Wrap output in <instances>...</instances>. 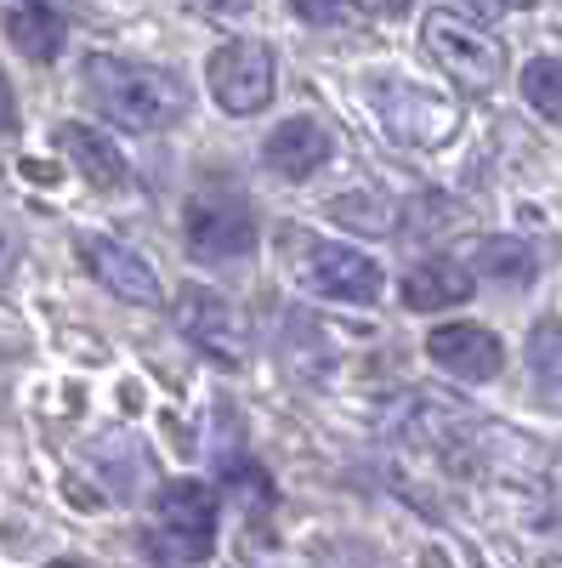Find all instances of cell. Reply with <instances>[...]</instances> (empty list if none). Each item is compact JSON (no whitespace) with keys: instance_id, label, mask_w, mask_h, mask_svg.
Masks as SVG:
<instances>
[{"instance_id":"6da1fadb","label":"cell","mask_w":562,"mask_h":568,"mask_svg":"<svg viewBox=\"0 0 562 568\" xmlns=\"http://www.w3.org/2000/svg\"><path fill=\"white\" fill-rule=\"evenodd\" d=\"M85 91L98 114L131 125V131H165L187 114V85L165 69L125 63V58H85Z\"/></svg>"},{"instance_id":"8fae6325","label":"cell","mask_w":562,"mask_h":568,"mask_svg":"<svg viewBox=\"0 0 562 568\" xmlns=\"http://www.w3.org/2000/svg\"><path fill=\"white\" fill-rule=\"evenodd\" d=\"M466 296H472V273H466L460 262H443V256L420 262V267L403 278V307H409V313H438V307H454V302H466Z\"/></svg>"},{"instance_id":"7402d4cb","label":"cell","mask_w":562,"mask_h":568,"mask_svg":"<svg viewBox=\"0 0 562 568\" xmlns=\"http://www.w3.org/2000/svg\"><path fill=\"white\" fill-rule=\"evenodd\" d=\"M12 267H18V245L7 240V233H0V284L12 278Z\"/></svg>"},{"instance_id":"30bf717a","label":"cell","mask_w":562,"mask_h":568,"mask_svg":"<svg viewBox=\"0 0 562 568\" xmlns=\"http://www.w3.org/2000/svg\"><path fill=\"white\" fill-rule=\"evenodd\" d=\"M330 154H336V136L324 131L318 120H285L267 136V165L278 176H290V182L313 176L318 165H330Z\"/></svg>"},{"instance_id":"603a6c76","label":"cell","mask_w":562,"mask_h":568,"mask_svg":"<svg viewBox=\"0 0 562 568\" xmlns=\"http://www.w3.org/2000/svg\"><path fill=\"white\" fill-rule=\"evenodd\" d=\"M200 7H211V12H245L251 0H200Z\"/></svg>"},{"instance_id":"5b68a950","label":"cell","mask_w":562,"mask_h":568,"mask_svg":"<svg viewBox=\"0 0 562 568\" xmlns=\"http://www.w3.org/2000/svg\"><path fill=\"white\" fill-rule=\"evenodd\" d=\"M369 103L381 109L387 131L398 142H415V149H438V142H449V131H454V109L427 98V91L403 85V80H369Z\"/></svg>"},{"instance_id":"cb8c5ba5","label":"cell","mask_w":562,"mask_h":568,"mask_svg":"<svg viewBox=\"0 0 562 568\" xmlns=\"http://www.w3.org/2000/svg\"><path fill=\"white\" fill-rule=\"evenodd\" d=\"M369 7H381L387 18H403V12H409V0H369Z\"/></svg>"},{"instance_id":"277c9868","label":"cell","mask_w":562,"mask_h":568,"mask_svg":"<svg viewBox=\"0 0 562 568\" xmlns=\"http://www.w3.org/2000/svg\"><path fill=\"white\" fill-rule=\"evenodd\" d=\"M182 233H187V251H194L200 262H233V256L256 251V216H251L245 200H233V194L187 200Z\"/></svg>"},{"instance_id":"52a82bcc","label":"cell","mask_w":562,"mask_h":568,"mask_svg":"<svg viewBox=\"0 0 562 568\" xmlns=\"http://www.w3.org/2000/svg\"><path fill=\"white\" fill-rule=\"evenodd\" d=\"M176 324L187 329V342H200L216 358H245V347H251V329H245L239 307L216 291H205V284H187L176 296Z\"/></svg>"},{"instance_id":"e0dca14e","label":"cell","mask_w":562,"mask_h":568,"mask_svg":"<svg viewBox=\"0 0 562 568\" xmlns=\"http://www.w3.org/2000/svg\"><path fill=\"white\" fill-rule=\"evenodd\" d=\"M330 216L358 233H392V222H398L381 194H341V200H330Z\"/></svg>"},{"instance_id":"9a60e30c","label":"cell","mask_w":562,"mask_h":568,"mask_svg":"<svg viewBox=\"0 0 562 568\" xmlns=\"http://www.w3.org/2000/svg\"><path fill=\"white\" fill-rule=\"evenodd\" d=\"M529 364H534V387L551 409H562V318H540L529 336Z\"/></svg>"},{"instance_id":"8992f818","label":"cell","mask_w":562,"mask_h":568,"mask_svg":"<svg viewBox=\"0 0 562 568\" xmlns=\"http://www.w3.org/2000/svg\"><path fill=\"white\" fill-rule=\"evenodd\" d=\"M302 256H296V273L307 291L318 296H336V302H375L381 291V267L369 256L347 251V245H318V240H296Z\"/></svg>"},{"instance_id":"7c38bea8","label":"cell","mask_w":562,"mask_h":568,"mask_svg":"<svg viewBox=\"0 0 562 568\" xmlns=\"http://www.w3.org/2000/svg\"><path fill=\"white\" fill-rule=\"evenodd\" d=\"M58 149L85 171V182H98V187H120V182H125V154L114 149L103 131H91V125L69 120V125L58 131Z\"/></svg>"},{"instance_id":"3957f363","label":"cell","mask_w":562,"mask_h":568,"mask_svg":"<svg viewBox=\"0 0 562 568\" xmlns=\"http://www.w3.org/2000/svg\"><path fill=\"white\" fill-rule=\"evenodd\" d=\"M211 98L227 109V114H256L273 103V80H278V63L262 40H227L211 52Z\"/></svg>"},{"instance_id":"ffe728a7","label":"cell","mask_w":562,"mask_h":568,"mask_svg":"<svg viewBox=\"0 0 562 568\" xmlns=\"http://www.w3.org/2000/svg\"><path fill=\"white\" fill-rule=\"evenodd\" d=\"M149 551H154V557H194V562H200V557H211V540H200V535L165 540V535H160V540H149Z\"/></svg>"},{"instance_id":"d4e9b609","label":"cell","mask_w":562,"mask_h":568,"mask_svg":"<svg viewBox=\"0 0 562 568\" xmlns=\"http://www.w3.org/2000/svg\"><path fill=\"white\" fill-rule=\"evenodd\" d=\"M472 7H478L483 18H494V12H505V0H472Z\"/></svg>"},{"instance_id":"2e32d148","label":"cell","mask_w":562,"mask_h":568,"mask_svg":"<svg viewBox=\"0 0 562 568\" xmlns=\"http://www.w3.org/2000/svg\"><path fill=\"white\" fill-rule=\"evenodd\" d=\"M472 262H478V273L511 278V284H529L540 273V256H529V245H518V240H478Z\"/></svg>"},{"instance_id":"ac0fdd59","label":"cell","mask_w":562,"mask_h":568,"mask_svg":"<svg viewBox=\"0 0 562 568\" xmlns=\"http://www.w3.org/2000/svg\"><path fill=\"white\" fill-rule=\"evenodd\" d=\"M523 98H529L545 120H556V125H562V63L534 58V63L523 69Z\"/></svg>"},{"instance_id":"9c48e42d","label":"cell","mask_w":562,"mask_h":568,"mask_svg":"<svg viewBox=\"0 0 562 568\" xmlns=\"http://www.w3.org/2000/svg\"><path fill=\"white\" fill-rule=\"evenodd\" d=\"M427 353H432L438 369L460 375V382H489V375H500V364H505V347H500L494 329L466 324V318L460 324H438L427 336Z\"/></svg>"},{"instance_id":"44dd1931","label":"cell","mask_w":562,"mask_h":568,"mask_svg":"<svg viewBox=\"0 0 562 568\" xmlns=\"http://www.w3.org/2000/svg\"><path fill=\"white\" fill-rule=\"evenodd\" d=\"M18 131V103H12V85L0 80V136H12Z\"/></svg>"},{"instance_id":"4fadbf2b","label":"cell","mask_w":562,"mask_h":568,"mask_svg":"<svg viewBox=\"0 0 562 568\" xmlns=\"http://www.w3.org/2000/svg\"><path fill=\"white\" fill-rule=\"evenodd\" d=\"M160 524H165L171 535H200V540H211V529H216V495H211L205 484H194V478L165 484V489H160Z\"/></svg>"},{"instance_id":"7a4b0ae2","label":"cell","mask_w":562,"mask_h":568,"mask_svg":"<svg viewBox=\"0 0 562 568\" xmlns=\"http://www.w3.org/2000/svg\"><path fill=\"white\" fill-rule=\"evenodd\" d=\"M427 52L466 85V91H494L500 74H505V52H500V40L472 29V23H460L454 12H427Z\"/></svg>"},{"instance_id":"ba28073f","label":"cell","mask_w":562,"mask_h":568,"mask_svg":"<svg viewBox=\"0 0 562 568\" xmlns=\"http://www.w3.org/2000/svg\"><path fill=\"white\" fill-rule=\"evenodd\" d=\"M74 251H80V262H85L91 273H98L120 302L160 307V278H154V267H149L143 256H136V251H125L120 240H103V233H80Z\"/></svg>"},{"instance_id":"d6986e66","label":"cell","mask_w":562,"mask_h":568,"mask_svg":"<svg viewBox=\"0 0 562 568\" xmlns=\"http://www.w3.org/2000/svg\"><path fill=\"white\" fill-rule=\"evenodd\" d=\"M290 7L307 18V23H324V29H330V23H347L352 18V0H290Z\"/></svg>"},{"instance_id":"5bb4252c","label":"cell","mask_w":562,"mask_h":568,"mask_svg":"<svg viewBox=\"0 0 562 568\" xmlns=\"http://www.w3.org/2000/svg\"><path fill=\"white\" fill-rule=\"evenodd\" d=\"M7 34H12V45L23 58H34V63H52L58 52H63V18L52 12V7H18L12 18H7Z\"/></svg>"}]
</instances>
